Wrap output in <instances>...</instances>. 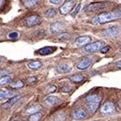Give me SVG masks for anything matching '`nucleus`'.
<instances>
[{
    "label": "nucleus",
    "instance_id": "obj_1",
    "mask_svg": "<svg viewBox=\"0 0 121 121\" xmlns=\"http://www.w3.org/2000/svg\"><path fill=\"white\" fill-rule=\"evenodd\" d=\"M118 19H121V7L116 10L106 11V12H102L99 14L98 16L94 17L91 20V23L92 25H102V24H106L112 21L118 20Z\"/></svg>",
    "mask_w": 121,
    "mask_h": 121
},
{
    "label": "nucleus",
    "instance_id": "obj_2",
    "mask_svg": "<svg viewBox=\"0 0 121 121\" xmlns=\"http://www.w3.org/2000/svg\"><path fill=\"white\" fill-rule=\"evenodd\" d=\"M100 101H101V96L99 94H96V93L90 94L86 98V107L90 114H94L98 110V108L100 104Z\"/></svg>",
    "mask_w": 121,
    "mask_h": 121
},
{
    "label": "nucleus",
    "instance_id": "obj_3",
    "mask_svg": "<svg viewBox=\"0 0 121 121\" xmlns=\"http://www.w3.org/2000/svg\"><path fill=\"white\" fill-rule=\"evenodd\" d=\"M110 3L109 2H106V1H103V2H93L89 4L86 8V12H94V11H97V10H99L101 9H104L105 7H107Z\"/></svg>",
    "mask_w": 121,
    "mask_h": 121
},
{
    "label": "nucleus",
    "instance_id": "obj_4",
    "mask_svg": "<svg viewBox=\"0 0 121 121\" xmlns=\"http://www.w3.org/2000/svg\"><path fill=\"white\" fill-rule=\"evenodd\" d=\"M103 46H104V43H103L102 41L99 40V41H96V42L87 44V45L85 47V51H86V53L92 54V53H95V52L99 51Z\"/></svg>",
    "mask_w": 121,
    "mask_h": 121
},
{
    "label": "nucleus",
    "instance_id": "obj_5",
    "mask_svg": "<svg viewBox=\"0 0 121 121\" xmlns=\"http://www.w3.org/2000/svg\"><path fill=\"white\" fill-rule=\"evenodd\" d=\"M66 28V25L60 21H56L50 25V31L53 35H56L58 33H61Z\"/></svg>",
    "mask_w": 121,
    "mask_h": 121
},
{
    "label": "nucleus",
    "instance_id": "obj_6",
    "mask_svg": "<svg viewBox=\"0 0 121 121\" xmlns=\"http://www.w3.org/2000/svg\"><path fill=\"white\" fill-rule=\"evenodd\" d=\"M115 111L116 106L112 101H107L100 107V113L102 115H112L115 113Z\"/></svg>",
    "mask_w": 121,
    "mask_h": 121
},
{
    "label": "nucleus",
    "instance_id": "obj_7",
    "mask_svg": "<svg viewBox=\"0 0 121 121\" xmlns=\"http://www.w3.org/2000/svg\"><path fill=\"white\" fill-rule=\"evenodd\" d=\"M41 22V19L39 15L37 14H33V15H30L28 16L26 20H25V25L28 27H32V26H35L37 25H39Z\"/></svg>",
    "mask_w": 121,
    "mask_h": 121
},
{
    "label": "nucleus",
    "instance_id": "obj_8",
    "mask_svg": "<svg viewBox=\"0 0 121 121\" xmlns=\"http://www.w3.org/2000/svg\"><path fill=\"white\" fill-rule=\"evenodd\" d=\"M73 6H74L73 0H67V1H65V3L59 8V12H60L62 15H66L69 12L71 11Z\"/></svg>",
    "mask_w": 121,
    "mask_h": 121
},
{
    "label": "nucleus",
    "instance_id": "obj_9",
    "mask_svg": "<svg viewBox=\"0 0 121 121\" xmlns=\"http://www.w3.org/2000/svg\"><path fill=\"white\" fill-rule=\"evenodd\" d=\"M102 34L106 37H111V38L112 37H117V35L120 34V28L117 26H111V27H108V28L104 29L102 31Z\"/></svg>",
    "mask_w": 121,
    "mask_h": 121
},
{
    "label": "nucleus",
    "instance_id": "obj_10",
    "mask_svg": "<svg viewBox=\"0 0 121 121\" xmlns=\"http://www.w3.org/2000/svg\"><path fill=\"white\" fill-rule=\"evenodd\" d=\"M91 63H92V58L90 56H85L78 62L76 67H77V69H79L81 70H84V69H86L90 66Z\"/></svg>",
    "mask_w": 121,
    "mask_h": 121
},
{
    "label": "nucleus",
    "instance_id": "obj_11",
    "mask_svg": "<svg viewBox=\"0 0 121 121\" xmlns=\"http://www.w3.org/2000/svg\"><path fill=\"white\" fill-rule=\"evenodd\" d=\"M86 110L82 109V108H79V109H76L74 112H72V117L76 120H81V119H84L86 117Z\"/></svg>",
    "mask_w": 121,
    "mask_h": 121
},
{
    "label": "nucleus",
    "instance_id": "obj_12",
    "mask_svg": "<svg viewBox=\"0 0 121 121\" xmlns=\"http://www.w3.org/2000/svg\"><path fill=\"white\" fill-rule=\"evenodd\" d=\"M91 37L89 36H82V37H79L76 40H75V44L78 45V46H86L87 44L91 43Z\"/></svg>",
    "mask_w": 121,
    "mask_h": 121
},
{
    "label": "nucleus",
    "instance_id": "obj_13",
    "mask_svg": "<svg viewBox=\"0 0 121 121\" xmlns=\"http://www.w3.org/2000/svg\"><path fill=\"white\" fill-rule=\"evenodd\" d=\"M20 99H21V96H20V95H16V96H14V97L10 98L7 102H5V103L3 104V108H4V109H9V108L12 107Z\"/></svg>",
    "mask_w": 121,
    "mask_h": 121
},
{
    "label": "nucleus",
    "instance_id": "obj_14",
    "mask_svg": "<svg viewBox=\"0 0 121 121\" xmlns=\"http://www.w3.org/2000/svg\"><path fill=\"white\" fill-rule=\"evenodd\" d=\"M56 50V47H53V46H45L43 48H40L38 51V54L39 55H41V56H48V55L53 54Z\"/></svg>",
    "mask_w": 121,
    "mask_h": 121
},
{
    "label": "nucleus",
    "instance_id": "obj_15",
    "mask_svg": "<svg viewBox=\"0 0 121 121\" xmlns=\"http://www.w3.org/2000/svg\"><path fill=\"white\" fill-rule=\"evenodd\" d=\"M16 96L14 92L9 90H0V100L3 99H10L12 97Z\"/></svg>",
    "mask_w": 121,
    "mask_h": 121
},
{
    "label": "nucleus",
    "instance_id": "obj_16",
    "mask_svg": "<svg viewBox=\"0 0 121 121\" xmlns=\"http://www.w3.org/2000/svg\"><path fill=\"white\" fill-rule=\"evenodd\" d=\"M41 110V106L40 105H34V106H30L29 108H27L26 110V115H34L36 113H39Z\"/></svg>",
    "mask_w": 121,
    "mask_h": 121
},
{
    "label": "nucleus",
    "instance_id": "obj_17",
    "mask_svg": "<svg viewBox=\"0 0 121 121\" xmlns=\"http://www.w3.org/2000/svg\"><path fill=\"white\" fill-rule=\"evenodd\" d=\"M56 71L58 73H68L69 71H70V67L66 64H61L56 67Z\"/></svg>",
    "mask_w": 121,
    "mask_h": 121
},
{
    "label": "nucleus",
    "instance_id": "obj_18",
    "mask_svg": "<svg viewBox=\"0 0 121 121\" xmlns=\"http://www.w3.org/2000/svg\"><path fill=\"white\" fill-rule=\"evenodd\" d=\"M45 102L49 105H55L56 103L58 102V98L57 97H55L53 95H50L48 97L45 98Z\"/></svg>",
    "mask_w": 121,
    "mask_h": 121
},
{
    "label": "nucleus",
    "instance_id": "obj_19",
    "mask_svg": "<svg viewBox=\"0 0 121 121\" xmlns=\"http://www.w3.org/2000/svg\"><path fill=\"white\" fill-rule=\"evenodd\" d=\"M12 79H13V77L10 75H6V76L0 77V86H6L8 84H10Z\"/></svg>",
    "mask_w": 121,
    "mask_h": 121
},
{
    "label": "nucleus",
    "instance_id": "obj_20",
    "mask_svg": "<svg viewBox=\"0 0 121 121\" xmlns=\"http://www.w3.org/2000/svg\"><path fill=\"white\" fill-rule=\"evenodd\" d=\"M42 66V63L40 61H31L28 63V68L30 69H38Z\"/></svg>",
    "mask_w": 121,
    "mask_h": 121
},
{
    "label": "nucleus",
    "instance_id": "obj_21",
    "mask_svg": "<svg viewBox=\"0 0 121 121\" xmlns=\"http://www.w3.org/2000/svg\"><path fill=\"white\" fill-rule=\"evenodd\" d=\"M69 79H70L71 82H73V83H75V84H79V83H81V82L84 81L85 76H84V75H81V74H78V75H73V76H71Z\"/></svg>",
    "mask_w": 121,
    "mask_h": 121
},
{
    "label": "nucleus",
    "instance_id": "obj_22",
    "mask_svg": "<svg viewBox=\"0 0 121 121\" xmlns=\"http://www.w3.org/2000/svg\"><path fill=\"white\" fill-rule=\"evenodd\" d=\"M70 38H71V36L69 33H66V32L60 33V35H58L56 37V39L58 40H69V39H70Z\"/></svg>",
    "mask_w": 121,
    "mask_h": 121
},
{
    "label": "nucleus",
    "instance_id": "obj_23",
    "mask_svg": "<svg viewBox=\"0 0 121 121\" xmlns=\"http://www.w3.org/2000/svg\"><path fill=\"white\" fill-rule=\"evenodd\" d=\"M25 86V83L23 82V81H16L15 83H12V84H10L9 85V86L11 87V88H15V89H17V88H22L23 86Z\"/></svg>",
    "mask_w": 121,
    "mask_h": 121
},
{
    "label": "nucleus",
    "instance_id": "obj_24",
    "mask_svg": "<svg viewBox=\"0 0 121 121\" xmlns=\"http://www.w3.org/2000/svg\"><path fill=\"white\" fill-rule=\"evenodd\" d=\"M38 1L39 0H25L24 4H25L26 8H32V7H34L37 4Z\"/></svg>",
    "mask_w": 121,
    "mask_h": 121
},
{
    "label": "nucleus",
    "instance_id": "obj_25",
    "mask_svg": "<svg viewBox=\"0 0 121 121\" xmlns=\"http://www.w3.org/2000/svg\"><path fill=\"white\" fill-rule=\"evenodd\" d=\"M56 11L55 9H48L45 11V16L48 17V18H52V17H54L56 15Z\"/></svg>",
    "mask_w": 121,
    "mask_h": 121
},
{
    "label": "nucleus",
    "instance_id": "obj_26",
    "mask_svg": "<svg viewBox=\"0 0 121 121\" xmlns=\"http://www.w3.org/2000/svg\"><path fill=\"white\" fill-rule=\"evenodd\" d=\"M41 114L39 112V113H36L34 115H31L30 117H29V121H39L41 118Z\"/></svg>",
    "mask_w": 121,
    "mask_h": 121
},
{
    "label": "nucleus",
    "instance_id": "obj_27",
    "mask_svg": "<svg viewBox=\"0 0 121 121\" xmlns=\"http://www.w3.org/2000/svg\"><path fill=\"white\" fill-rule=\"evenodd\" d=\"M81 7H82V5H81V4H78V5L76 6V8L74 9V10L71 12V16H72V17H74V16H75V15H76V14H77V13L80 11Z\"/></svg>",
    "mask_w": 121,
    "mask_h": 121
},
{
    "label": "nucleus",
    "instance_id": "obj_28",
    "mask_svg": "<svg viewBox=\"0 0 121 121\" xmlns=\"http://www.w3.org/2000/svg\"><path fill=\"white\" fill-rule=\"evenodd\" d=\"M56 86H49L46 90H45V92L46 93H54V92H56Z\"/></svg>",
    "mask_w": 121,
    "mask_h": 121
},
{
    "label": "nucleus",
    "instance_id": "obj_29",
    "mask_svg": "<svg viewBox=\"0 0 121 121\" xmlns=\"http://www.w3.org/2000/svg\"><path fill=\"white\" fill-rule=\"evenodd\" d=\"M18 36H19V34L17 32H11V33L9 34V39H17Z\"/></svg>",
    "mask_w": 121,
    "mask_h": 121
},
{
    "label": "nucleus",
    "instance_id": "obj_30",
    "mask_svg": "<svg viewBox=\"0 0 121 121\" xmlns=\"http://www.w3.org/2000/svg\"><path fill=\"white\" fill-rule=\"evenodd\" d=\"M64 119H65V116L62 114V113H59L58 115H57V117H56V121H64Z\"/></svg>",
    "mask_w": 121,
    "mask_h": 121
},
{
    "label": "nucleus",
    "instance_id": "obj_31",
    "mask_svg": "<svg viewBox=\"0 0 121 121\" xmlns=\"http://www.w3.org/2000/svg\"><path fill=\"white\" fill-rule=\"evenodd\" d=\"M99 51H100L101 54H106L108 51H110V47L109 46H103Z\"/></svg>",
    "mask_w": 121,
    "mask_h": 121
},
{
    "label": "nucleus",
    "instance_id": "obj_32",
    "mask_svg": "<svg viewBox=\"0 0 121 121\" xmlns=\"http://www.w3.org/2000/svg\"><path fill=\"white\" fill-rule=\"evenodd\" d=\"M36 81H37V78H36L35 76H31V77H29V78L27 79V83H28V84H34Z\"/></svg>",
    "mask_w": 121,
    "mask_h": 121
},
{
    "label": "nucleus",
    "instance_id": "obj_33",
    "mask_svg": "<svg viewBox=\"0 0 121 121\" xmlns=\"http://www.w3.org/2000/svg\"><path fill=\"white\" fill-rule=\"evenodd\" d=\"M10 72V69H4L0 71V76H6Z\"/></svg>",
    "mask_w": 121,
    "mask_h": 121
},
{
    "label": "nucleus",
    "instance_id": "obj_34",
    "mask_svg": "<svg viewBox=\"0 0 121 121\" xmlns=\"http://www.w3.org/2000/svg\"><path fill=\"white\" fill-rule=\"evenodd\" d=\"M51 4H55V5H57L61 2V0H49Z\"/></svg>",
    "mask_w": 121,
    "mask_h": 121
},
{
    "label": "nucleus",
    "instance_id": "obj_35",
    "mask_svg": "<svg viewBox=\"0 0 121 121\" xmlns=\"http://www.w3.org/2000/svg\"><path fill=\"white\" fill-rule=\"evenodd\" d=\"M117 68H120L121 69V60L118 61V62L117 63Z\"/></svg>",
    "mask_w": 121,
    "mask_h": 121
},
{
    "label": "nucleus",
    "instance_id": "obj_36",
    "mask_svg": "<svg viewBox=\"0 0 121 121\" xmlns=\"http://www.w3.org/2000/svg\"><path fill=\"white\" fill-rule=\"evenodd\" d=\"M4 4V0H0V8L2 7V5Z\"/></svg>",
    "mask_w": 121,
    "mask_h": 121
},
{
    "label": "nucleus",
    "instance_id": "obj_37",
    "mask_svg": "<svg viewBox=\"0 0 121 121\" xmlns=\"http://www.w3.org/2000/svg\"><path fill=\"white\" fill-rule=\"evenodd\" d=\"M118 106H119V108L121 109V99L119 100V101H118Z\"/></svg>",
    "mask_w": 121,
    "mask_h": 121
},
{
    "label": "nucleus",
    "instance_id": "obj_38",
    "mask_svg": "<svg viewBox=\"0 0 121 121\" xmlns=\"http://www.w3.org/2000/svg\"><path fill=\"white\" fill-rule=\"evenodd\" d=\"M0 63H1V59H0Z\"/></svg>",
    "mask_w": 121,
    "mask_h": 121
}]
</instances>
